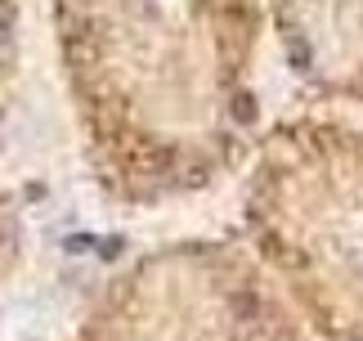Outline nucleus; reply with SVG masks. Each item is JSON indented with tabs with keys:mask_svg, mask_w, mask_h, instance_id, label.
Wrapping results in <instances>:
<instances>
[{
	"mask_svg": "<svg viewBox=\"0 0 363 341\" xmlns=\"http://www.w3.org/2000/svg\"><path fill=\"white\" fill-rule=\"evenodd\" d=\"M90 104L121 59H148L171 36H206L233 63L251 32V0H54Z\"/></svg>",
	"mask_w": 363,
	"mask_h": 341,
	"instance_id": "1",
	"label": "nucleus"
}]
</instances>
